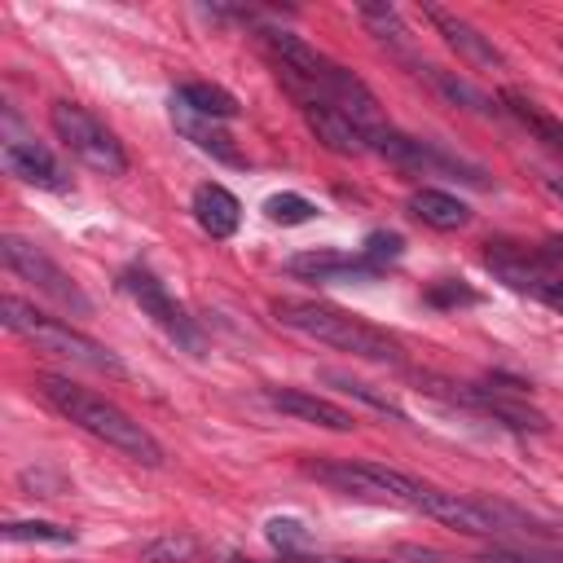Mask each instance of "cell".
<instances>
[{
  "label": "cell",
  "instance_id": "cell-6",
  "mask_svg": "<svg viewBox=\"0 0 563 563\" xmlns=\"http://www.w3.org/2000/svg\"><path fill=\"white\" fill-rule=\"evenodd\" d=\"M0 260H4V268L9 273H18L22 282H31L40 295H48L53 303H62V308H70V312H92V299L75 286V277L57 264V260H48L35 242H26V238H18V233H4L0 238Z\"/></svg>",
  "mask_w": 563,
  "mask_h": 563
},
{
  "label": "cell",
  "instance_id": "cell-30",
  "mask_svg": "<svg viewBox=\"0 0 563 563\" xmlns=\"http://www.w3.org/2000/svg\"><path fill=\"white\" fill-rule=\"evenodd\" d=\"M541 185H545V194H550V198H559V202H563V176H541Z\"/></svg>",
  "mask_w": 563,
  "mask_h": 563
},
{
  "label": "cell",
  "instance_id": "cell-16",
  "mask_svg": "<svg viewBox=\"0 0 563 563\" xmlns=\"http://www.w3.org/2000/svg\"><path fill=\"white\" fill-rule=\"evenodd\" d=\"M409 211H413L422 224L440 229V233H453V229H466V224H471V207H466L462 198L444 194V189H418V194L409 198Z\"/></svg>",
  "mask_w": 563,
  "mask_h": 563
},
{
  "label": "cell",
  "instance_id": "cell-22",
  "mask_svg": "<svg viewBox=\"0 0 563 563\" xmlns=\"http://www.w3.org/2000/svg\"><path fill=\"white\" fill-rule=\"evenodd\" d=\"M141 559L145 563H194L198 559V541L167 532V537H154L150 545H141Z\"/></svg>",
  "mask_w": 563,
  "mask_h": 563
},
{
  "label": "cell",
  "instance_id": "cell-24",
  "mask_svg": "<svg viewBox=\"0 0 563 563\" xmlns=\"http://www.w3.org/2000/svg\"><path fill=\"white\" fill-rule=\"evenodd\" d=\"M264 216H268L273 224H308V220L317 216V207H312L303 194H273V198L264 202Z\"/></svg>",
  "mask_w": 563,
  "mask_h": 563
},
{
  "label": "cell",
  "instance_id": "cell-26",
  "mask_svg": "<svg viewBox=\"0 0 563 563\" xmlns=\"http://www.w3.org/2000/svg\"><path fill=\"white\" fill-rule=\"evenodd\" d=\"M400 251H405V238H400V233H387V229H374V233L365 238V246H361V255H365L374 268L400 260Z\"/></svg>",
  "mask_w": 563,
  "mask_h": 563
},
{
  "label": "cell",
  "instance_id": "cell-19",
  "mask_svg": "<svg viewBox=\"0 0 563 563\" xmlns=\"http://www.w3.org/2000/svg\"><path fill=\"white\" fill-rule=\"evenodd\" d=\"M172 97H176V101H185L189 110L207 114V119H220V123L238 114V97H233V92H224L220 84H202V79H194V84L176 88Z\"/></svg>",
  "mask_w": 563,
  "mask_h": 563
},
{
  "label": "cell",
  "instance_id": "cell-17",
  "mask_svg": "<svg viewBox=\"0 0 563 563\" xmlns=\"http://www.w3.org/2000/svg\"><path fill=\"white\" fill-rule=\"evenodd\" d=\"M497 101H501V110H506L510 119H519V123H523L541 145H550V150H559V154H563V123H559L554 114H545V110H541L532 97H523L519 88H506Z\"/></svg>",
  "mask_w": 563,
  "mask_h": 563
},
{
  "label": "cell",
  "instance_id": "cell-2",
  "mask_svg": "<svg viewBox=\"0 0 563 563\" xmlns=\"http://www.w3.org/2000/svg\"><path fill=\"white\" fill-rule=\"evenodd\" d=\"M273 317H277L286 330H295V334H303V339H317V343H325V347H339V352H347V356L378 361V365H396V361H400V343H396L387 330H378V325H369L365 317L343 312V308H334V303H321V299H277V303H273Z\"/></svg>",
  "mask_w": 563,
  "mask_h": 563
},
{
  "label": "cell",
  "instance_id": "cell-4",
  "mask_svg": "<svg viewBox=\"0 0 563 563\" xmlns=\"http://www.w3.org/2000/svg\"><path fill=\"white\" fill-rule=\"evenodd\" d=\"M308 475H317L321 484L347 493V497H365V501H387V506H409V510H422L431 515V501H435V488L396 471V466H383V462H308L303 466Z\"/></svg>",
  "mask_w": 563,
  "mask_h": 563
},
{
  "label": "cell",
  "instance_id": "cell-3",
  "mask_svg": "<svg viewBox=\"0 0 563 563\" xmlns=\"http://www.w3.org/2000/svg\"><path fill=\"white\" fill-rule=\"evenodd\" d=\"M0 321H4V330L22 334L26 343H35V347H44V352H57V356H66V361H75V365H84V369L114 374V378L128 374L123 361H119L106 343L88 339L84 330L66 325V321H57V317H44L40 308L22 303L18 295H4V299H0Z\"/></svg>",
  "mask_w": 563,
  "mask_h": 563
},
{
  "label": "cell",
  "instance_id": "cell-20",
  "mask_svg": "<svg viewBox=\"0 0 563 563\" xmlns=\"http://www.w3.org/2000/svg\"><path fill=\"white\" fill-rule=\"evenodd\" d=\"M321 378H325V383H334L343 396H352V400H361V405H369V409H378V413H387V418L405 422V409H400L387 391H378L374 383H361V378H352V374H343V369H321Z\"/></svg>",
  "mask_w": 563,
  "mask_h": 563
},
{
  "label": "cell",
  "instance_id": "cell-28",
  "mask_svg": "<svg viewBox=\"0 0 563 563\" xmlns=\"http://www.w3.org/2000/svg\"><path fill=\"white\" fill-rule=\"evenodd\" d=\"M532 295H537L541 303H550L554 312H563V277H545V282H541Z\"/></svg>",
  "mask_w": 563,
  "mask_h": 563
},
{
  "label": "cell",
  "instance_id": "cell-8",
  "mask_svg": "<svg viewBox=\"0 0 563 563\" xmlns=\"http://www.w3.org/2000/svg\"><path fill=\"white\" fill-rule=\"evenodd\" d=\"M299 97V114H303V123L312 128V136L330 150V154H343V158H356V154H365L369 150V141H365V132L339 110V106H330L325 97H317V92H295Z\"/></svg>",
  "mask_w": 563,
  "mask_h": 563
},
{
  "label": "cell",
  "instance_id": "cell-29",
  "mask_svg": "<svg viewBox=\"0 0 563 563\" xmlns=\"http://www.w3.org/2000/svg\"><path fill=\"white\" fill-rule=\"evenodd\" d=\"M290 563H378V559H339V554H295Z\"/></svg>",
  "mask_w": 563,
  "mask_h": 563
},
{
  "label": "cell",
  "instance_id": "cell-21",
  "mask_svg": "<svg viewBox=\"0 0 563 563\" xmlns=\"http://www.w3.org/2000/svg\"><path fill=\"white\" fill-rule=\"evenodd\" d=\"M0 532H4V541H13V545H22V541L75 545V528H62V523H48V519H9Z\"/></svg>",
  "mask_w": 563,
  "mask_h": 563
},
{
  "label": "cell",
  "instance_id": "cell-31",
  "mask_svg": "<svg viewBox=\"0 0 563 563\" xmlns=\"http://www.w3.org/2000/svg\"><path fill=\"white\" fill-rule=\"evenodd\" d=\"M224 563H260V559H224ZM290 563V559H286Z\"/></svg>",
  "mask_w": 563,
  "mask_h": 563
},
{
  "label": "cell",
  "instance_id": "cell-7",
  "mask_svg": "<svg viewBox=\"0 0 563 563\" xmlns=\"http://www.w3.org/2000/svg\"><path fill=\"white\" fill-rule=\"evenodd\" d=\"M119 290H123V295H128V299H132V303H136V308H141L167 339H176V343L189 347V352H202V334H198L194 317L167 295V286H163L150 268H136V264L123 268V273H119Z\"/></svg>",
  "mask_w": 563,
  "mask_h": 563
},
{
  "label": "cell",
  "instance_id": "cell-12",
  "mask_svg": "<svg viewBox=\"0 0 563 563\" xmlns=\"http://www.w3.org/2000/svg\"><path fill=\"white\" fill-rule=\"evenodd\" d=\"M0 158H4L9 176L26 180V185H35V189H66V185H70V180H66V167H62V163L53 158V150L40 145V141L13 136V141H4Z\"/></svg>",
  "mask_w": 563,
  "mask_h": 563
},
{
  "label": "cell",
  "instance_id": "cell-11",
  "mask_svg": "<svg viewBox=\"0 0 563 563\" xmlns=\"http://www.w3.org/2000/svg\"><path fill=\"white\" fill-rule=\"evenodd\" d=\"M172 123H176V132H180L185 141H194V145H198L202 154H211L216 163L246 167V158H242L238 141L224 132V123H220V119H207V114H198V110H189L185 101H176V97H172Z\"/></svg>",
  "mask_w": 563,
  "mask_h": 563
},
{
  "label": "cell",
  "instance_id": "cell-10",
  "mask_svg": "<svg viewBox=\"0 0 563 563\" xmlns=\"http://www.w3.org/2000/svg\"><path fill=\"white\" fill-rule=\"evenodd\" d=\"M422 13L435 22V31L444 35V44H449L466 66H479V70H501V66H506V57L497 53V44H493L484 31H475L466 18H457V13L440 9V4H427Z\"/></svg>",
  "mask_w": 563,
  "mask_h": 563
},
{
  "label": "cell",
  "instance_id": "cell-18",
  "mask_svg": "<svg viewBox=\"0 0 563 563\" xmlns=\"http://www.w3.org/2000/svg\"><path fill=\"white\" fill-rule=\"evenodd\" d=\"M418 75L444 97V101H453V106H462V110H471V114H497L501 106H493V97H484L471 79H462V75H453V70H440V66H418Z\"/></svg>",
  "mask_w": 563,
  "mask_h": 563
},
{
  "label": "cell",
  "instance_id": "cell-5",
  "mask_svg": "<svg viewBox=\"0 0 563 563\" xmlns=\"http://www.w3.org/2000/svg\"><path fill=\"white\" fill-rule=\"evenodd\" d=\"M48 123H53L57 141H62L84 167H92V172H101V176H123V172H128V154H123L119 136H114L92 110H84L79 101H53V106H48Z\"/></svg>",
  "mask_w": 563,
  "mask_h": 563
},
{
  "label": "cell",
  "instance_id": "cell-23",
  "mask_svg": "<svg viewBox=\"0 0 563 563\" xmlns=\"http://www.w3.org/2000/svg\"><path fill=\"white\" fill-rule=\"evenodd\" d=\"M361 22L378 35V40H387V44H396V48H405V22H400V13L391 9V4H361Z\"/></svg>",
  "mask_w": 563,
  "mask_h": 563
},
{
  "label": "cell",
  "instance_id": "cell-15",
  "mask_svg": "<svg viewBox=\"0 0 563 563\" xmlns=\"http://www.w3.org/2000/svg\"><path fill=\"white\" fill-rule=\"evenodd\" d=\"M194 220H198V229L207 238H233L238 224H242V207L224 185L207 180V185L194 189Z\"/></svg>",
  "mask_w": 563,
  "mask_h": 563
},
{
  "label": "cell",
  "instance_id": "cell-14",
  "mask_svg": "<svg viewBox=\"0 0 563 563\" xmlns=\"http://www.w3.org/2000/svg\"><path fill=\"white\" fill-rule=\"evenodd\" d=\"M264 400H268L273 409H282V413L303 418V422L325 427V431H352V427H356V418H352L347 409H339V405H334V400H325V396L299 391V387H268V391H264Z\"/></svg>",
  "mask_w": 563,
  "mask_h": 563
},
{
  "label": "cell",
  "instance_id": "cell-1",
  "mask_svg": "<svg viewBox=\"0 0 563 563\" xmlns=\"http://www.w3.org/2000/svg\"><path fill=\"white\" fill-rule=\"evenodd\" d=\"M40 391H44V400L57 413H66L75 427H84L88 435L106 440L123 457H132L141 466H163V444L141 422H132L119 405H110L106 396H97V391H88V387H79L70 378H62V374H40Z\"/></svg>",
  "mask_w": 563,
  "mask_h": 563
},
{
  "label": "cell",
  "instance_id": "cell-25",
  "mask_svg": "<svg viewBox=\"0 0 563 563\" xmlns=\"http://www.w3.org/2000/svg\"><path fill=\"white\" fill-rule=\"evenodd\" d=\"M264 537H268L286 559H295V554H303V550H308V528H303L299 519H268Z\"/></svg>",
  "mask_w": 563,
  "mask_h": 563
},
{
  "label": "cell",
  "instance_id": "cell-13",
  "mask_svg": "<svg viewBox=\"0 0 563 563\" xmlns=\"http://www.w3.org/2000/svg\"><path fill=\"white\" fill-rule=\"evenodd\" d=\"M449 400H462V405H471V409H479V413H488V418H497L501 427H515V431H545L550 427L545 413H537L532 405H523L515 396H501V391H488V387H475V383H457L449 391Z\"/></svg>",
  "mask_w": 563,
  "mask_h": 563
},
{
  "label": "cell",
  "instance_id": "cell-9",
  "mask_svg": "<svg viewBox=\"0 0 563 563\" xmlns=\"http://www.w3.org/2000/svg\"><path fill=\"white\" fill-rule=\"evenodd\" d=\"M290 277L317 282V286H352V282H374L378 268L365 255H343V251H308L286 260Z\"/></svg>",
  "mask_w": 563,
  "mask_h": 563
},
{
  "label": "cell",
  "instance_id": "cell-27",
  "mask_svg": "<svg viewBox=\"0 0 563 563\" xmlns=\"http://www.w3.org/2000/svg\"><path fill=\"white\" fill-rule=\"evenodd\" d=\"M479 295L466 286V282H435L431 290H427V303H435V308H457V303H475Z\"/></svg>",
  "mask_w": 563,
  "mask_h": 563
}]
</instances>
